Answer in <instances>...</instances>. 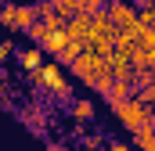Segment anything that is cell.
<instances>
[{
    "label": "cell",
    "mask_w": 155,
    "mask_h": 151,
    "mask_svg": "<svg viewBox=\"0 0 155 151\" xmlns=\"http://www.w3.org/2000/svg\"><path fill=\"white\" fill-rule=\"evenodd\" d=\"M0 4H4V0H0Z\"/></svg>",
    "instance_id": "cell-15"
},
{
    "label": "cell",
    "mask_w": 155,
    "mask_h": 151,
    "mask_svg": "<svg viewBox=\"0 0 155 151\" xmlns=\"http://www.w3.org/2000/svg\"><path fill=\"white\" fill-rule=\"evenodd\" d=\"M105 4H108V0H105Z\"/></svg>",
    "instance_id": "cell-14"
},
{
    "label": "cell",
    "mask_w": 155,
    "mask_h": 151,
    "mask_svg": "<svg viewBox=\"0 0 155 151\" xmlns=\"http://www.w3.org/2000/svg\"><path fill=\"white\" fill-rule=\"evenodd\" d=\"M22 119H25V122H29V126L40 133V126H43V115H40L36 108H25V112H22Z\"/></svg>",
    "instance_id": "cell-8"
},
{
    "label": "cell",
    "mask_w": 155,
    "mask_h": 151,
    "mask_svg": "<svg viewBox=\"0 0 155 151\" xmlns=\"http://www.w3.org/2000/svg\"><path fill=\"white\" fill-rule=\"evenodd\" d=\"M7 58H11V43H7V40H0V65H4Z\"/></svg>",
    "instance_id": "cell-10"
},
{
    "label": "cell",
    "mask_w": 155,
    "mask_h": 151,
    "mask_svg": "<svg viewBox=\"0 0 155 151\" xmlns=\"http://www.w3.org/2000/svg\"><path fill=\"white\" fill-rule=\"evenodd\" d=\"M137 7H152V0H137Z\"/></svg>",
    "instance_id": "cell-12"
},
{
    "label": "cell",
    "mask_w": 155,
    "mask_h": 151,
    "mask_svg": "<svg viewBox=\"0 0 155 151\" xmlns=\"http://www.w3.org/2000/svg\"><path fill=\"white\" fill-rule=\"evenodd\" d=\"M112 112H116V119L126 126V130H137V126H155L152 104L137 101L134 94H130V97H123V101H116V104H112Z\"/></svg>",
    "instance_id": "cell-2"
},
{
    "label": "cell",
    "mask_w": 155,
    "mask_h": 151,
    "mask_svg": "<svg viewBox=\"0 0 155 151\" xmlns=\"http://www.w3.org/2000/svg\"><path fill=\"white\" fill-rule=\"evenodd\" d=\"M33 22H36L33 4H0V25H4V29H11V33H25Z\"/></svg>",
    "instance_id": "cell-3"
},
{
    "label": "cell",
    "mask_w": 155,
    "mask_h": 151,
    "mask_svg": "<svg viewBox=\"0 0 155 151\" xmlns=\"http://www.w3.org/2000/svg\"><path fill=\"white\" fill-rule=\"evenodd\" d=\"M108 151H130V148H126L123 140H112V144H108Z\"/></svg>",
    "instance_id": "cell-11"
},
{
    "label": "cell",
    "mask_w": 155,
    "mask_h": 151,
    "mask_svg": "<svg viewBox=\"0 0 155 151\" xmlns=\"http://www.w3.org/2000/svg\"><path fill=\"white\" fill-rule=\"evenodd\" d=\"M69 112H72L76 122H90V119L97 115V104H94V101H69Z\"/></svg>",
    "instance_id": "cell-4"
},
{
    "label": "cell",
    "mask_w": 155,
    "mask_h": 151,
    "mask_svg": "<svg viewBox=\"0 0 155 151\" xmlns=\"http://www.w3.org/2000/svg\"><path fill=\"white\" fill-rule=\"evenodd\" d=\"M47 151H61V148H58V144H47Z\"/></svg>",
    "instance_id": "cell-13"
},
{
    "label": "cell",
    "mask_w": 155,
    "mask_h": 151,
    "mask_svg": "<svg viewBox=\"0 0 155 151\" xmlns=\"http://www.w3.org/2000/svg\"><path fill=\"white\" fill-rule=\"evenodd\" d=\"M97 7H105V0H79V14H94Z\"/></svg>",
    "instance_id": "cell-9"
},
{
    "label": "cell",
    "mask_w": 155,
    "mask_h": 151,
    "mask_svg": "<svg viewBox=\"0 0 155 151\" xmlns=\"http://www.w3.org/2000/svg\"><path fill=\"white\" fill-rule=\"evenodd\" d=\"M130 133H134V144L141 151H155V126H137Z\"/></svg>",
    "instance_id": "cell-5"
},
{
    "label": "cell",
    "mask_w": 155,
    "mask_h": 151,
    "mask_svg": "<svg viewBox=\"0 0 155 151\" xmlns=\"http://www.w3.org/2000/svg\"><path fill=\"white\" fill-rule=\"evenodd\" d=\"M33 86L43 97H58V101H72V79L65 76V65L58 61H40V69L29 72Z\"/></svg>",
    "instance_id": "cell-1"
},
{
    "label": "cell",
    "mask_w": 155,
    "mask_h": 151,
    "mask_svg": "<svg viewBox=\"0 0 155 151\" xmlns=\"http://www.w3.org/2000/svg\"><path fill=\"white\" fill-rule=\"evenodd\" d=\"M40 61H43V50H40V47H29V50H22V54H18V65H22L25 72L40 69Z\"/></svg>",
    "instance_id": "cell-6"
},
{
    "label": "cell",
    "mask_w": 155,
    "mask_h": 151,
    "mask_svg": "<svg viewBox=\"0 0 155 151\" xmlns=\"http://www.w3.org/2000/svg\"><path fill=\"white\" fill-rule=\"evenodd\" d=\"M51 4H54V11H58L61 18H72L79 11V0H51Z\"/></svg>",
    "instance_id": "cell-7"
}]
</instances>
